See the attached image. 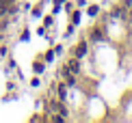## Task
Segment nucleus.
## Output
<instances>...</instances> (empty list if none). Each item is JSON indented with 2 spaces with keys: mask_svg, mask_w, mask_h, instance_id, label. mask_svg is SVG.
Here are the masks:
<instances>
[{
  "mask_svg": "<svg viewBox=\"0 0 132 123\" xmlns=\"http://www.w3.org/2000/svg\"><path fill=\"white\" fill-rule=\"evenodd\" d=\"M65 67H67V71H69V74H78V71H80V58H71V60H67V65H65Z\"/></svg>",
  "mask_w": 132,
  "mask_h": 123,
  "instance_id": "nucleus-1",
  "label": "nucleus"
},
{
  "mask_svg": "<svg viewBox=\"0 0 132 123\" xmlns=\"http://www.w3.org/2000/svg\"><path fill=\"white\" fill-rule=\"evenodd\" d=\"M87 54V41H80L78 46H76V52H74V56L76 58H82Z\"/></svg>",
  "mask_w": 132,
  "mask_h": 123,
  "instance_id": "nucleus-2",
  "label": "nucleus"
},
{
  "mask_svg": "<svg viewBox=\"0 0 132 123\" xmlns=\"http://www.w3.org/2000/svg\"><path fill=\"white\" fill-rule=\"evenodd\" d=\"M43 69H46V63H41V60H35L32 63V71L35 74H43Z\"/></svg>",
  "mask_w": 132,
  "mask_h": 123,
  "instance_id": "nucleus-3",
  "label": "nucleus"
},
{
  "mask_svg": "<svg viewBox=\"0 0 132 123\" xmlns=\"http://www.w3.org/2000/svg\"><path fill=\"white\" fill-rule=\"evenodd\" d=\"M61 102H65V97H67V84H59V95H56Z\"/></svg>",
  "mask_w": 132,
  "mask_h": 123,
  "instance_id": "nucleus-4",
  "label": "nucleus"
},
{
  "mask_svg": "<svg viewBox=\"0 0 132 123\" xmlns=\"http://www.w3.org/2000/svg\"><path fill=\"white\" fill-rule=\"evenodd\" d=\"M89 35H91V39H93V41H102V39H104V35H102V30H100V28H93Z\"/></svg>",
  "mask_w": 132,
  "mask_h": 123,
  "instance_id": "nucleus-5",
  "label": "nucleus"
},
{
  "mask_svg": "<svg viewBox=\"0 0 132 123\" xmlns=\"http://www.w3.org/2000/svg\"><path fill=\"white\" fill-rule=\"evenodd\" d=\"M97 13H100V7H97V4H91V7L87 9V15H91V17H95Z\"/></svg>",
  "mask_w": 132,
  "mask_h": 123,
  "instance_id": "nucleus-6",
  "label": "nucleus"
},
{
  "mask_svg": "<svg viewBox=\"0 0 132 123\" xmlns=\"http://www.w3.org/2000/svg\"><path fill=\"white\" fill-rule=\"evenodd\" d=\"M54 56H56V52H54V50H48L43 58H46V63H52V60H54Z\"/></svg>",
  "mask_w": 132,
  "mask_h": 123,
  "instance_id": "nucleus-7",
  "label": "nucleus"
},
{
  "mask_svg": "<svg viewBox=\"0 0 132 123\" xmlns=\"http://www.w3.org/2000/svg\"><path fill=\"white\" fill-rule=\"evenodd\" d=\"M78 22H80V13H78V11H74V13H71V24L78 26Z\"/></svg>",
  "mask_w": 132,
  "mask_h": 123,
  "instance_id": "nucleus-8",
  "label": "nucleus"
},
{
  "mask_svg": "<svg viewBox=\"0 0 132 123\" xmlns=\"http://www.w3.org/2000/svg\"><path fill=\"white\" fill-rule=\"evenodd\" d=\"M32 17H41V7H35V9H32Z\"/></svg>",
  "mask_w": 132,
  "mask_h": 123,
  "instance_id": "nucleus-9",
  "label": "nucleus"
},
{
  "mask_svg": "<svg viewBox=\"0 0 132 123\" xmlns=\"http://www.w3.org/2000/svg\"><path fill=\"white\" fill-rule=\"evenodd\" d=\"M43 24H46V26H52V24H54V17H52V15H48V17L43 20Z\"/></svg>",
  "mask_w": 132,
  "mask_h": 123,
  "instance_id": "nucleus-10",
  "label": "nucleus"
},
{
  "mask_svg": "<svg viewBox=\"0 0 132 123\" xmlns=\"http://www.w3.org/2000/svg\"><path fill=\"white\" fill-rule=\"evenodd\" d=\"M30 86H39V78H32V80H30Z\"/></svg>",
  "mask_w": 132,
  "mask_h": 123,
  "instance_id": "nucleus-11",
  "label": "nucleus"
},
{
  "mask_svg": "<svg viewBox=\"0 0 132 123\" xmlns=\"http://www.w3.org/2000/svg\"><path fill=\"white\" fill-rule=\"evenodd\" d=\"M28 37H30V32H28V30H24V32H22V41H26Z\"/></svg>",
  "mask_w": 132,
  "mask_h": 123,
  "instance_id": "nucleus-12",
  "label": "nucleus"
},
{
  "mask_svg": "<svg viewBox=\"0 0 132 123\" xmlns=\"http://www.w3.org/2000/svg\"><path fill=\"white\" fill-rule=\"evenodd\" d=\"M0 43H2V35H0Z\"/></svg>",
  "mask_w": 132,
  "mask_h": 123,
  "instance_id": "nucleus-13",
  "label": "nucleus"
}]
</instances>
